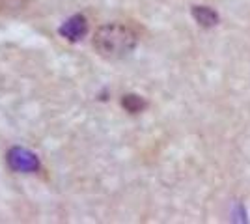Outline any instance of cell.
Returning <instances> with one entry per match:
<instances>
[{"instance_id": "cell-1", "label": "cell", "mask_w": 250, "mask_h": 224, "mask_svg": "<svg viewBox=\"0 0 250 224\" xmlns=\"http://www.w3.org/2000/svg\"><path fill=\"white\" fill-rule=\"evenodd\" d=\"M138 38L136 34L120 22H108L95 30L94 49L106 60H122L135 51Z\"/></svg>"}, {"instance_id": "cell-2", "label": "cell", "mask_w": 250, "mask_h": 224, "mask_svg": "<svg viewBox=\"0 0 250 224\" xmlns=\"http://www.w3.org/2000/svg\"><path fill=\"white\" fill-rule=\"evenodd\" d=\"M8 166L13 172H22V174H32V172L40 170V159L38 155L26 148H11L6 155Z\"/></svg>"}, {"instance_id": "cell-3", "label": "cell", "mask_w": 250, "mask_h": 224, "mask_svg": "<svg viewBox=\"0 0 250 224\" xmlns=\"http://www.w3.org/2000/svg\"><path fill=\"white\" fill-rule=\"evenodd\" d=\"M88 28H90V26H88L86 17L81 15V13H77L73 17H69V19L58 28V34L62 36L63 40L75 43V41H79V40H83L84 36L88 34Z\"/></svg>"}, {"instance_id": "cell-4", "label": "cell", "mask_w": 250, "mask_h": 224, "mask_svg": "<svg viewBox=\"0 0 250 224\" xmlns=\"http://www.w3.org/2000/svg\"><path fill=\"white\" fill-rule=\"evenodd\" d=\"M192 17L204 28H211L219 22V13L208 6H192Z\"/></svg>"}, {"instance_id": "cell-5", "label": "cell", "mask_w": 250, "mask_h": 224, "mask_svg": "<svg viewBox=\"0 0 250 224\" xmlns=\"http://www.w3.org/2000/svg\"><path fill=\"white\" fill-rule=\"evenodd\" d=\"M122 105H124L125 110L131 112V114H138V112H142V110L147 107L146 101L140 96H136V94H127V96H124Z\"/></svg>"}, {"instance_id": "cell-6", "label": "cell", "mask_w": 250, "mask_h": 224, "mask_svg": "<svg viewBox=\"0 0 250 224\" xmlns=\"http://www.w3.org/2000/svg\"><path fill=\"white\" fill-rule=\"evenodd\" d=\"M28 0H0V13L4 15H13L17 11L24 10Z\"/></svg>"}]
</instances>
